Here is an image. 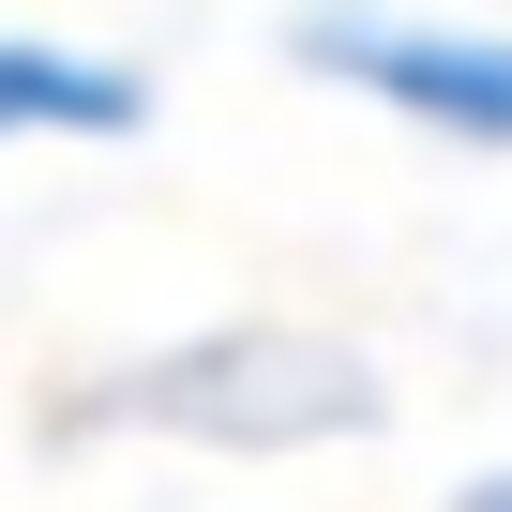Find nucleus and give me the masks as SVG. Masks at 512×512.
<instances>
[{
  "instance_id": "20e7f679",
  "label": "nucleus",
  "mask_w": 512,
  "mask_h": 512,
  "mask_svg": "<svg viewBox=\"0 0 512 512\" xmlns=\"http://www.w3.org/2000/svg\"><path fill=\"white\" fill-rule=\"evenodd\" d=\"M437 512H512V452H482V467H467V482H452Z\"/></svg>"
},
{
  "instance_id": "7ed1b4c3",
  "label": "nucleus",
  "mask_w": 512,
  "mask_h": 512,
  "mask_svg": "<svg viewBox=\"0 0 512 512\" xmlns=\"http://www.w3.org/2000/svg\"><path fill=\"white\" fill-rule=\"evenodd\" d=\"M151 61L76 46V31H0V166L16 151H136L151 136Z\"/></svg>"
},
{
  "instance_id": "f03ea898",
  "label": "nucleus",
  "mask_w": 512,
  "mask_h": 512,
  "mask_svg": "<svg viewBox=\"0 0 512 512\" xmlns=\"http://www.w3.org/2000/svg\"><path fill=\"white\" fill-rule=\"evenodd\" d=\"M287 61L332 106L392 121V136H437V151L512 166V31H482V16H437V0H302Z\"/></svg>"
},
{
  "instance_id": "f257e3e1",
  "label": "nucleus",
  "mask_w": 512,
  "mask_h": 512,
  "mask_svg": "<svg viewBox=\"0 0 512 512\" xmlns=\"http://www.w3.org/2000/svg\"><path fill=\"white\" fill-rule=\"evenodd\" d=\"M46 422H61V437H136V452L302 467V452L392 437V377H377V347L332 332V317H211V332H166V347L91 362Z\"/></svg>"
}]
</instances>
